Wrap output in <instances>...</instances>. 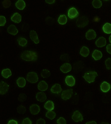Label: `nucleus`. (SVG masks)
<instances>
[{
  "instance_id": "dca6fc26",
  "label": "nucleus",
  "mask_w": 111,
  "mask_h": 124,
  "mask_svg": "<svg viewBox=\"0 0 111 124\" xmlns=\"http://www.w3.org/2000/svg\"><path fill=\"white\" fill-rule=\"evenodd\" d=\"M61 86L59 84H56L52 86L51 89V91L53 93H59L62 91Z\"/></svg>"
},
{
  "instance_id": "9d476101",
  "label": "nucleus",
  "mask_w": 111,
  "mask_h": 124,
  "mask_svg": "<svg viewBox=\"0 0 111 124\" xmlns=\"http://www.w3.org/2000/svg\"><path fill=\"white\" fill-rule=\"evenodd\" d=\"M60 70H61V71L62 72L66 74V73L71 71L72 66H71V64H69V63H65L60 67Z\"/></svg>"
},
{
  "instance_id": "7ed1b4c3",
  "label": "nucleus",
  "mask_w": 111,
  "mask_h": 124,
  "mask_svg": "<svg viewBox=\"0 0 111 124\" xmlns=\"http://www.w3.org/2000/svg\"><path fill=\"white\" fill-rule=\"evenodd\" d=\"M26 79L31 83L35 84L38 81V76L36 72H29L27 75Z\"/></svg>"
},
{
  "instance_id": "c03bdc74",
  "label": "nucleus",
  "mask_w": 111,
  "mask_h": 124,
  "mask_svg": "<svg viewBox=\"0 0 111 124\" xmlns=\"http://www.w3.org/2000/svg\"><path fill=\"white\" fill-rule=\"evenodd\" d=\"M101 124H109L108 123H106V122H102Z\"/></svg>"
},
{
  "instance_id": "c9c22d12",
  "label": "nucleus",
  "mask_w": 111,
  "mask_h": 124,
  "mask_svg": "<svg viewBox=\"0 0 111 124\" xmlns=\"http://www.w3.org/2000/svg\"><path fill=\"white\" fill-rule=\"evenodd\" d=\"M0 26H5L6 24V20L5 17L1 16H0Z\"/></svg>"
},
{
  "instance_id": "a878e982",
  "label": "nucleus",
  "mask_w": 111,
  "mask_h": 124,
  "mask_svg": "<svg viewBox=\"0 0 111 124\" xmlns=\"http://www.w3.org/2000/svg\"><path fill=\"white\" fill-rule=\"evenodd\" d=\"M2 75L4 78H7L12 75V72L10 69H4L2 71Z\"/></svg>"
},
{
  "instance_id": "9b49d317",
  "label": "nucleus",
  "mask_w": 111,
  "mask_h": 124,
  "mask_svg": "<svg viewBox=\"0 0 111 124\" xmlns=\"http://www.w3.org/2000/svg\"><path fill=\"white\" fill-rule=\"evenodd\" d=\"M65 82L66 84L68 86H71V87H72V86H74L75 85V79L74 78H73L72 76H67L66 78L65 79Z\"/></svg>"
},
{
  "instance_id": "473e14b6",
  "label": "nucleus",
  "mask_w": 111,
  "mask_h": 124,
  "mask_svg": "<svg viewBox=\"0 0 111 124\" xmlns=\"http://www.w3.org/2000/svg\"><path fill=\"white\" fill-rule=\"evenodd\" d=\"M18 44L21 46H24L27 44V41L24 38H20L18 40Z\"/></svg>"
},
{
  "instance_id": "e433bc0d",
  "label": "nucleus",
  "mask_w": 111,
  "mask_h": 124,
  "mask_svg": "<svg viewBox=\"0 0 111 124\" xmlns=\"http://www.w3.org/2000/svg\"><path fill=\"white\" fill-rule=\"evenodd\" d=\"M57 124H66V121L63 117H60L57 120Z\"/></svg>"
},
{
  "instance_id": "2f4dec72",
  "label": "nucleus",
  "mask_w": 111,
  "mask_h": 124,
  "mask_svg": "<svg viewBox=\"0 0 111 124\" xmlns=\"http://www.w3.org/2000/svg\"><path fill=\"white\" fill-rule=\"evenodd\" d=\"M26 108L23 105L19 106L17 108V112L20 114H23L26 112Z\"/></svg>"
},
{
  "instance_id": "cd10ccee",
  "label": "nucleus",
  "mask_w": 111,
  "mask_h": 124,
  "mask_svg": "<svg viewBox=\"0 0 111 124\" xmlns=\"http://www.w3.org/2000/svg\"><path fill=\"white\" fill-rule=\"evenodd\" d=\"M17 84L20 87H24L26 85V80L23 78H20L17 80Z\"/></svg>"
},
{
  "instance_id": "a211bd4d",
  "label": "nucleus",
  "mask_w": 111,
  "mask_h": 124,
  "mask_svg": "<svg viewBox=\"0 0 111 124\" xmlns=\"http://www.w3.org/2000/svg\"><path fill=\"white\" fill-rule=\"evenodd\" d=\"M48 85L44 81L39 82L38 85V89L41 91H44L48 89Z\"/></svg>"
},
{
  "instance_id": "4468645a",
  "label": "nucleus",
  "mask_w": 111,
  "mask_h": 124,
  "mask_svg": "<svg viewBox=\"0 0 111 124\" xmlns=\"http://www.w3.org/2000/svg\"><path fill=\"white\" fill-rule=\"evenodd\" d=\"M30 110L32 115H37L39 113L40 111V108L37 105H32L30 108Z\"/></svg>"
},
{
  "instance_id": "1a4fd4ad",
  "label": "nucleus",
  "mask_w": 111,
  "mask_h": 124,
  "mask_svg": "<svg viewBox=\"0 0 111 124\" xmlns=\"http://www.w3.org/2000/svg\"><path fill=\"white\" fill-rule=\"evenodd\" d=\"M96 36H97L96 33V32L94 31L93 30H88L86 34V39L88 40H93V39H96Z\"/></svg>"
},
{
  "instance_id": "b1692460",
  "label": "nucleus",
  "mask_w": 111,
  "mask_h": 124,
  "mask_svg": "<svg viewBox=\"0 0 111 124\" xmlns=\"http://www.w3.org/2000/svg\"><path fill=\"white\" fill-rule=\"evenodd\" d=\"M103 31L107 34L111 33V24L109 23H105L103 26Z\"/></svg>"
},
{
  "instance_id": "0eeeda50",
  "label": "nucleus",
  "mask_w": 111,
  "mask_h": 124,
  "mask_svg": "<svg viewBox=\"0 0 111 124\" xmlns=\"http://www.w3.org/2000/svg\"><path fill=\"white\" fill-rule=\"evenodd\" d=\"M78 15L79 14L78 12V11L76 8H74V7L71 8L69 10L68 12V16L69 18H71V19L77 17Z\"/></svg>"
},
{
  "instance_id": "bb28decb",
  "label": "nucleus",
  "mask_w": 111,
  "mask_h": 124,
  "mask_svg": "<svg viewBox=\"0 0 111 124\" xmlns=\"http://www.w3.org/2000/svg\"><path fill=\"white\" fill-rule=\"evenodd\" d=\"M67 18L66 17V15H61V16L59 17V18H58V23L61 24V25H65V24L67 23Z\"/></svg>"
},
{
  "instance_id": "37998d69",
  "label": "nucleus",
  "mask_w": 111,
  "mask_h": 124,
  "mask_svg": "<svg viewBox=\"0 0 111 124\" xmlns=\"http://www.w3.org/2000/svg\"><path fill=\"white\" fill-rule=\"evenodd\" d=\"M86 124H97V123H96L95 121H91V122H88V123H86Z\"/></svg>"
},
{
  "instance_id": "f8f14e48",
  "label": "nucleus",
  "mask_w": 111,
  "mask_h": 124,
  "mask_svg": "<svg viewBox=\"0 0 111 124\" xmlns=\"http://www.w3.org/2000/svg\"><path fill=\"white\" fill-rule=\"evenodd\" d=\"M96 45L98 47H103L106 45V39L103 37H101L96 41Z\"/></svg>"
},
{
  "instance_id": "5701e85b",
  "label": "nucleus",
  "mask_w": 111,
  "mask_h": 124,
  "mask_svg": "<svg viewBox=\"0 0 111 124\" xmlns=\"http://www.w3.org/2000/svg\"><path fill=\"white\" fill-rule=\"evenodd\" d=\"M44 108L48 111H52L54 108L53 102L52 101H48L44 104Z\"/></svg>"
},
{
  "instance_id": "4be33fe9",
  "label": "nucleus",
  "mask_w": 111,
  "mask_h": 124,
  "mask_svg": "<svg viewBox=\"0 0 111 124\" xmlns=\"http://www.w3.org/2000/svg\"><path fill=\"white\" fill-rule=\"evenodd\" d=\"M16 7L18 10H22L26 7V3L23 0H18V1L16 3Z\"/></svg>"
},
{
  "instance_id": "6ab92c4d",
  "label": "nucleus",
  "mask_w": 111,
  "mask_h": 124,
  "mask_svg": "<svg viewBox=\"0 0 111 124\" xmlns=\"http://www.w3.org/2000/svg\"><path fill=\"white\" fill-rule=\"evenodd\" d=\"M92 57L95 60H99L102 57V54L100 51L96 50L92 54Z\"/></svg>"
},
{
  "instance_id": "f03ea898",
  "label": "nucleus",
  "mask_w": 111,
  "mask_h": 124,
  "mask_svg": "<svg viewBox=\"0 0 111 124\" xmlns=\"http://www.w3.org/2000/svg\"><path fill=\"white\" fill-rule=\"evenodd\" d=\"M98 76V74L95 71H91V72H87L84 75L83 78L85 79L86 81L88 83H91L95 81V78Z\"/></svg>"
},
{
  "instance_id": "58836bf2",
  "label": "nucleus",
  "mask_w": 111,
  "mask_h": 124,
  "mask_svg": "<svg viewBox=\"0 0 111 124\" xmlns=\"http://www.w3.org/2000/svg\"><path fill=\"white\" fill-rule=\"evenodd\" d=\"M37 124H46V121L45 120L43 119H39L37 120L36 122Z\"/></svg>"
},
{
  "instance_id": "ddd939ff",
  "label": "nucleus",
  "mask_w": 111,
  "mask_h": 124,
  "mask_svg": "<svg viewBox=\"0 0 111 124\" xmlns=\"http://www.w3.org/2000/svg\"><path fill=\"white\" fill-rule=\"evenodd\" d=\"M100 87H101V90H102V91L103 92V93H106L110 90L111 85L109 83H108V82L104 81L102 83V84L100 86Z\"/></svg>"
},
{
  "instance_id": "f704fd0d",
  "label": "nucleus",
  "mask_w": 111,
  "mask_h": 124,
  "mask_svg": "<svg viewBox=\"0 0 111 124\" xmlns=\"http://www.w3.org/2000/svg\"><path fill=\"white\" fill-rule=\"evenodd\" d=\"M105 64H106L107 69L108 70L111 69V58H108L105 61Z\"/></svg>"
},
{
  "instance_id": "423d86ee",
  "label": "nucleus",
  "mask_w": 111,
  "mask_h": 124,
  "mask_svg": "<svg viewBox=\"0 0 111 124\" xmlns=\"http://www.w3.org/2000/svg\"><path fill=\"white\" fill-rule=\"evenodd\" d=\"M9 86L6 82L1 81L0 83V93L1 95H4L8 91Z\"/></svg>"
},
{
  "instance_id": "412c9836",
  "label": "nucleus",
  "mask_w": 111,
  "mask_h": 124,
  "mask_svg": "<svg viewBox=\"0 0 111 124\" xmlns=\"http://www.w3.org/2000/svg\"><path fill=\"white\" fill-rule=\"evenodd\" d=\"M7 31L9 33H10L12 35H16L18 33V30L17 29L16 26L15 25H11L8 29H7Z\"/></svg>"
},
{
  "instance_id": "a19ab883",
  "label": "nucleus",
  "mask_w": 111,
  "mask_h": 124,
  "mask_svg": "<svg viewBox=\"0 0 111 124\" xmlns=\"http://www.w3.org/2000/svg\"><path fill=\"white\" fill-rule=\"evenodd\" d=\"M8 124H18V123L16 121V120H11L8 121Z\"/></svg>"
},
{
  "instance_id": "4c0bfd02",
  "label": "nucleus",
  "mask_w": 111,
  "mask_h": 124,
  "mask_svg": "<svg viewBox=\"0 0 111 124\" xmlns=\"http://www.w3.org/2000/svg\"><path fill=\"white\" fill-rule=\"evenodd\" d=\"M22 124H32V121L29 118H26L23 120Z\"/></svg>"
},
{
  "instance_id": "72a5a7b5",
  "label": "nucleus",
  "mask_w": 111,
  "mask_h": 124,
  "mask_svg": "<svg viewBox=\"0 0 111 124\" xmlns=\"http://www.w3.org/2000/svg\"><path fill=\"white\" fill-rule=\"evenodd\" d=\"M26 99H27V96L24 93H21L18 96V100L20 102H24L26 100Z\"/></svg>"
},
{
  "instance_id": "6e6552de",
  "label": "nucleus",
  "mask_w": 111,
  "mask_h": 124,
  "mask_svg": "<svg viewBox=\"0 0 111 124\" xmlns=\"http://www.w3.org/2000/svg\"><path fill=\"white\" fill-rule=\"evenodd\" d=\"M88 19L86 17H81L77 20V24L78 27H83L88 24Z\"/></svg>"
},
{
  "instance_id": "aec40b11",
  "label": "nucleus",
  "mask_w": 111,
  "mask_h": 124,
  "mask_svg": "<svg viewBox=\"0 0 111 124\" xmlns=\"http://www.w3.org/2000/svg\"><path fill=\"white\" fill-rule=\"evenodd\" d=\"M21 16L18 13H15L11 17V20L15 23H18L21 21Z\"/></svg>"
},
{
  "instance_id": "2eb2a0df",
  "label": "nucleus",
  "mask_w": 111,
  "mask_h": 124,
  "mask_svg": "<svg viewBox=\"0 0 111 124\" xmlns=\"http://www.w3.org/2000/svg\"><path fill=\"white\" fill-rule=\"evenodd\" d=\"M30 38L36 44H38L39 41L38 38V35H37L36 32L35 31H31L30 32Z\"/></svg>"
},
{
  "instance_id": "c756f323",
  "label": "nucleus",
  "mask_w": 111,
  "mask_h": 124,
  "mask_svg": "<svg viewBox=\"0 0 111 124\" xmlns=\"http://www.w3.org/2000/svg\"><path fill=\"white\" fill-rule=\"evenodd\" d=\"M92 4H93V7L96 8H99L102 6V3L100 0H94L92 2Z\"/></svg>"
},
{
  "instance_id": "39448f33",
  "label": "nucleus",
  "mask_w": 111,
  "mask_h": 124,
  "mask_svg": "<svg viewBox=\"0 0 111 124\" xmlns=\"http://www.w3.org/2000/svg\"><path fill=\"white\" fill-rule=\"evenodd\" d=\"M72 119L74 120L75 122H80L82 121L83 120V118L82 114L80 113V112L79 111H75L73 112V114L72 115Z\"/></svg>"
},
{
  "instance_id": "393cba45",
  "label": "nucleus",
  "mask_w": 111,
  "mask_h": 124,
  "mask_svg": "<svg viewBox=\"0 0 111 124\" xmlns=\"http://www.w3.org/2000/svg\"><path fill=\"white\" fill-rule=\"evenodd\" d=\"M89 54V50L87 47L83 46L82 47V48L81 49L80 51V54L83 57H87L88 56Z\"/></svg>"
},
{
  "instance_id": "79ce46f5",
  "label": "nucleus",
  "mask_w": 111,
  "mask_h": 124,
  "mask_svg": "<svg viewBox=\"0 0 111 124\" xmlns=\"http://www.w3.org/2000/svg\"><path fill=\"white\" fill-rule=\"evenodd\" d=\"M54 2H55L54 0H46V2L49 3V4H52Z\"/></svg>"
},
{
  "instance_id": "f257e3e1",
  "label": "nucleus",
  "mask_w": 111,
  "mask_h": 124,
  "mask_svg": "<svg viewBox=\"0 0 111 124\" xmlns=\"http://www.w3.org/2000/svg\"><path fill=\"white\" fill-rule=\"evenodd\" d=\"M21 57L26 61H36L38 58V55L36 52L25 51L21 54Z\"/></svg>"
},
{
  "instance_id": "20e7f679",
  "label": "nucleus",
  "mask_w": 111,
  "mask_h": 124,
  "mask_svg": "<svg viewBox=\"0 0 111 124\" xmlns=\"http://www.w3.org/2000/svg\"><path fill=\"white\" fill-rule=\"evenodd\" d=\"M72 94V89H68L63 91V93L61 95V97L64 100H68L71 98Z\"/></svg>"
},
{
  "instance_id": "a18cd8bd",
  "label": "nucleus",
  "mask_w": 111,
  "mask_h": 124,
  "mask_svg": "<svg viewBox=\"0 0 111 124\" xmlns=\"http://www.w3.org/2000/svg\"><path fill=\"white\" fill-rule=\"evenodd\" d=\"M109 40H110V42L111 44V35L110 36V38H109Z\"/></svg>"
},
{
  "instance_id": "ea45409f",
  "label": "nucleus",
  "mask_w": 111,
  "mask_h": 124,
  "mask_svg": "<svg viewBox=\"0 0 111 124\" xmlns=\"http://www.w3.org/2000/svg\"><path fill=\"white\" fill-rule=\"evenodd\" d=\"M107 51L110 54H111V44L107 45Z\"/></svg>"
},
{
  "instance_id": "c85d7f7f",
  "label": "nucleus",
  "mask_w": 111,
  "mask_h": 124,
  "mask_svg": "<svg viewBox=\"0 0 111 124\" xmlns=\"http://www.w3.org/2000/svg\"><path fill=\"white\" fill-rule=\"evenodd\" d=\"M56 114L54 112H53V111H48L47 112L46 114V116L47 118H48L49 119L51 120H53L54 118L56 117Z\"/></svg>"
},
{
  "instance_id": "f3484780",
  "label": "nucleus",
  "mask_w": 111,
  "mask_h": 124,
  "mask_svg": "<svg viewBox=\"0 0 111 124\" xmlns=\"http://www.w3.org/2000/svg\"><path fill=\"white\" fill-rule=\"evenodd\" d=\"M36 99L39 102H44L47 99V96L44 93H38L36 95Z\"/></svg>"
},
{
  "instance_id": "7c9ffc66",
  "label": "nucleus",
  "mask_w": 111,
  "mask_h": 124,
  "mask_svg": "<svg viewBox=\"0 0 111 124\" xmlns=\"http://www.w3.org/2000/svg\"><path fill=\"white\" fill-rule=\"evenodd\" d=\"M41 75L43 78H47L50 76L51 73L48 70H44L41 72Z\"/></svg>"
}]
</instances>
